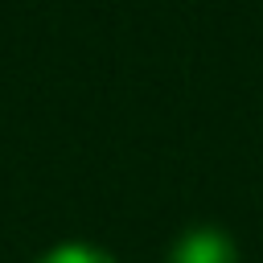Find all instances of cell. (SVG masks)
Segmentation results:
<instances>
[{
	"instance_id": "cell-2",
	"label": "cell",
	"mask_w": 263,
	"mask_h": 263,
	"mask_svg": "<svg viewBox=\"0 0 263 263\" xmlns=\"http://www.w3.org/2000/svg\"><path fill=\"white\" fill-rule=\"evenodd\" d=\"M37 263H115V259L103 247H95V242H58Z\"/></svg>"
},
{
	"instance_id": "cell-1",
	"label": "cell",
	"mask_w": 263,
	"mask_h": 263,
	"mask_svg": "<svg viewBox=\"0 0 263 263\" xmlns=\"http://www.w3.org/2000/svg\"><path fill=\"white\" fill-rule=\"evenodd\" d=\"M164 263H238V247L218 226H189L168 247Z\"/></svg>"
}]
</instances>
